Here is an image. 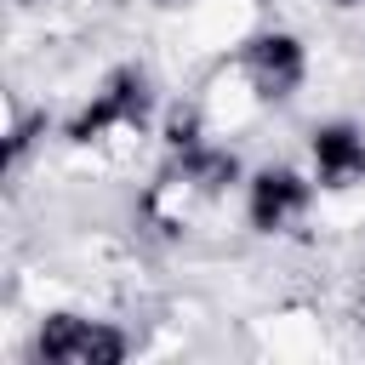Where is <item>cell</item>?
I'll use <instances>...</instances> for the list:
<instances>
[{
	"label": "cell",
	"instance_id": "obj_1",
	"mask_svg": "<svg viewBox=\"0 0 365 365\" xmlns=\"http://www.w3.org/2000/svg\"><path fill=\"white\" fill-rule=\"evenodd\" d=\"M148 108H154V86H148V74L137 68V63H125V68H114L97 91H91V103L68 120V143H108L114 131H137L143 120H148Z\"/></svg>",
	"mask_w": 365,
	"mask_h": 365
},
{
	"label": "cell",
	"instance_id": "obj_2",
	"mask_svg": "<svg viewBox=\"0 0 365 365\" xmlns=\"http://www.w3.org/2000/svg\"><path fill=\"white\" fill-rule=\"evenodd\" d=\"M125 331L108 319H80V314H51L34 331V354L51 365H120L125 359Z\"/></svg>",
	"mask_w": 365,
	"mask_h": 365
},
{
	"label": "cell",
	"instance_id": "obj_3",
	"mask_svg": "<svg viewBox=\"0 0 365 365\" xmlns=\"http://www.w3.org/2000/svg\"><path fill=\"white\" fill-rule=\"evenodd\" d=\"M240 68H245V80H251V91H257L262 103H285V97H297V86L308 80V51H302L297 34L268 29V34H251V40H245Z\"/></svg>",
	"mask_w": 365,
	"mask_h": 365
},
{
	"label": "cell",
	"instance_id": "obj_4",
	"mask_svg": "<svg viewBox=\"0 0 365 365\" xmlns=\"http://www.w3.org/2000/svg\"><path fill=\"white\" fill-rule=\"evenodd\" d=\"M308 200H314V182L291 165H262L251 182H245V222L257 234H285L291 222L308 217Z\"/></svg>",
	"mask_w": 365,
	"mask_h": 365
},
{
	"label": "cell",
	"instance_id": "obj_5",
	"mask_svg": "<svg viewBox=\"0 0 365 365\" xmlns=\"http://www.w3.org/2000/svg\"><path fill=\"white\" fill-rule=\"evenodd\" d=\"M314 182L319 188H354L365 182V131L348 120H331L314 131Z\"/></svg>",
	"mask_w": 365,
	"mask_h": 365
},
{
	"label": "cell",
	"instance_id": "obj_6",
	"mask_svg": "<svg viewBox=\"0 0 365 365\" xmlns=\"http://www.w3.org/2000/svg\"><path fill=\"white\" fill-rule=\"evenodd\" d=\"M194 143H205V125H200L194 108H177V114L165 120V154H182V148H194Z\"/></svg>",
	"mask_w": 365,
	"mask_h": 365
},
{
	"label": "cell",
	"instance_id": "obj_7",
	"mask_svg": "<svg viewBox=\"0 0 365 365\" xmlns=\"http://www.w3.org/2000/svg\"><path fill=\"white\" fill-rule=\"evenodd\" d=\"M331 6H336V11H348V6H365V0H331Z\"/></svg>",
	"mask_w": 365,
	"mask_h": 365
}]
</instances>
